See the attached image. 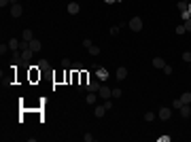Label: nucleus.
<instances>
[{
    "label": "nucleus",
    "mask_w": 191,
    "mask_h": 142,
    "mask_svg": "<svg viewBox=\"0 0 191 142\" xmlns=\"http://www.w3.org/2000/svg\"><path fill=\"white\" fill-rule=\"evenodd\" d=\"M128 25H130L132 32H140V30H142V19H140V17H132Z\"/></svg>",
    "instance_id": "1"
},
{
    "label": "nucleus",
    "mask_w": 191,
    "mask_h": 142,
    "mask_svg": "<svg viewBox=\"0 0 191 142\" xmlns=\"http://www.w3.org/2000/svg\"><path fill=\"white\" fill-rule=\"evenodd\" d=\"M85 89L91 91V94H98V89H100V81H98V79H89V81L85 83Z\"/></svg>",
    "instance_id": "2"
},
{
    "label": "nucleus",
    "mask_w": 191,
    "mask_h": 142,
    "mask_svg": "<svg viewBox=\"0 0 191 142\" xmlns=\"http://www.w3.org/2000/svg\"><path fill=\"white\" fill-rule=\"evenodd\" d=\"M98 95H100L102 100H108V98H113V89H110L108 85H100V89H98Z\"/></svg>",
    "instance_id": "3"
},
{
    "label": "nucleus",
    "mask_w": 191,
    "mask_h": 142,
    "mask_svg": "<svg viewBox=\"0 0 191 142\" xmlns=\"http://www.w3.org/2000/svg\"><path fill=\"white\" fill-rule=\"evenodd\" d=\"M21 13H24V7H21L19 2L11 4V17H21Z\"/></svg>",
    "instance_id": "4"
},
{
    "label": "nucleus",
    "mask_w": 191,
    "mask_h": 142,
    "mask_svg": "<svg viewBox=\"0 0 191 142\" xmlns=\"http://www.w3.org/2000/svg\"><path fill=\"white\" fill-rule=\"evenodd\" d=\"M157 117L161 119V121H168V119L172 117V108H168V106L159 108V115H157Z\"/></svg>",
    "instance_id": "5"
},
{
    "label": "nucleus",
    "mask_w": 191,
    "mask_h": 142,
    "mask_svg": "<svg viewBox=\"0 0 191 142\" xmlns=\"http://www.w3.org/2000/svg\"><path fill=\"white\" fill-rule=\"evenodd\" d=\"M179 112H180V117H183V119H189L191 117V106H189V104H183V106L179 108Z\"/></svg>",
    "instance_id": "6"
},
{
    "label": "nucleus",
    "mask_w": 191,
    "mask_h": 142,
    "mask_svg": "<svg viewBox=\"0 0 191 142\" xmlns=\"http://www.w3.org/2000/svg\"><path fill=\"white\" fill-rule=\"evenodd\" d=\"M32 55H34V51L28 47V49H21V62H30L32 59Z\"/></svg>",
    "instance_id": "7"
},
{
    "label": "nucleus",
    "mask_w": 191,
    "mask_h": 142,
    "mask_svg": "<svg viewBox=\"0 0 191 142\" xmlns=\"http://www.w3.org/2000/svg\"><path fill=\"white\" fill-rule=\"evenodd\" d=\"M32 38H34V32H32L30 28H26L24 32H21V40H28V43H30Z\"/></svg>",
    "instance_id": "8"
},
{
    "label": "nucleus",
    "mask_w": 191,
    "mask_h": 142,
    "mask_svg": "<svg viewBox=\"0 0 191 142\" xmlns=\"http://www.w3.org/2000/svg\"><path fill=\"white\" fill-rule=\"evenodd\" d=\"M115 76H117L119 81H123V79L128 76V68H123V66H119V68H117V72H115Z\"/></svg>",
    "instance_id": "9"
},
{
    "label": "nucleus",
    "mask_w": 191,
    "mask_h": 142,
    "mask_svg": "<svg viewBox=\"0 0 191 142\" xmlns=\"http://www.w3.org/2000/svg\"><path fill=\"white\" fill-rule=\"evenodd\" d=\"M94 115H96V117H104V115H106V108H104V104L94 106Z\"/></svg>",
    "instance_id": "10"
},
{
    "label": "nucleus",
    "mask_w": 191,
    "mask_h": 142,
    "mask_svg": "<svg viewBox=\"0 0 191 142\" xmlns=\"http://www.w3.org/2000/svg\"><path fill=\"white\" fill-rule=\"evenodd\" d=\"M79 11H81L79 2H70V4H68V13H70V15H77Z\"/></svg>",
    "instance_id": "11"
},
{
    "label": "nucleus",
    "mask_w": 191,
    "mask_h": 142,
    "mask_svg": "<svg viewBox=\"0 0 191 142\" xmlns=\"http://www.w3.org/2000/svg\"><path fill=\"white\" fill-rule=\"evenodd\" d=\"M9 49H11V51H19V40H17V38H11V40H9Z\"/></svg>",
    "instance_id": "12"
},
{
    "label": "nucleus",
    "mask_w": 191,
    "mask_h": 142,
    "mask_svg": "<svg viewBox=\"0 0 191 142\" xmlns=\"http://www.w3.org/2000/svg\"><path fill=\"white\" fill-rule=\"evenodd\" d=\"M30 49H32V51H40V40H36V38H32V40H30Z\"/></svg>",
    "instance_id": "13"
},
{
    "label": "nucleus",
    "mask_w": 191,
    "mask_h": 142,
    "mask_svg": "<svg viewBox=\"0 0 191 142\" xmlns=\"http://www.w3.org/2000/svg\"><path fill=\"white\" fill-rule=\"evenodd\" d=\"M153 66H155V68H159V70H161V68L166 66V62H164V57H155V59H153Z\"/></svg>",
    "instance_id": "14"
},
{
    "label": "nucleus",
    "mask_w": 191,
    "mask_h": 142,
    "mask_svg": "<svg viewBox=\"0 0 191 142\" xmlns=\"http://www.w3.org/2000/svg\"><path fill=\"white\" fill-rule=\"evenodd\" d=\"M96 102H98V94H91V91H89V95H87V104L94 106Z\"/></svg>",
    "instance_id": "15"
},
{
    "label": "nucleus",
    "mask_w": 191,
    "mask_h": 142,
    "mask_svg": "<svg viewBox=\"0 0 191 142\" xmlns=\"http://www.w3.org/2000/svg\"><path fill=\"white\" fill-rule=\"evenodd\" d=\"M180 102L183 104H191V91H185V94L180 95Z\"/></svg>",
    "instance_id": "16"
},
{
    "label": "nucleus",
    "mask_w": 191,
    "mask_h": 142,
    "mask_svg": "<svg viewBox=\"0 0 191 142\" xmlns=\"http://www.w3.org/2000/svg\"><path fill=\"white\" fill-rule=\"evenodd\" d=\"M36 68H38L40 72L47 70V68H49V62H47V59H38V66H36Z\"/></svg>",
    "instance_id": "17"
},
{
    "label": "nucleus",
    "mask_w": 191,
    "mask_h": 142,
    "mask_svg": "<svg viewBox=\"0 0 191 142\" xmlns=\"http://www.w3.org/2000/svg\"><path fill=\"white\" fill-rule=\"evenodd\" d=\"M189 2H191V0H180L179 4H176V9H179V11H187V7H189Z\"/></svg>",
    "instance_id": "18"
},
{
    "label": "nucleus",
    "mask_w": 191,
    "mask_h": 142,
    "mask_svg": "<svg viewBox=\"0 0 191 142\" xmlns=\"http://www.w3.org/2000/svg\"><path fill=\"white\" fill-rule=\"evenodd\" d=\"M70 68H72V72H81V70H83V64H81V62H74Z\"/></svg>",
    "instance_id": "19"
},
{
    "label": "nucleus",
    "mask_w": 191,
    "mask_h": 142,
    "mask_svg": "<svg viewBox=\"0 0 191 142\" xmlns=\"http://www.w3.org/2000/svg\"><path fill=\"white\" fill-rule=\"evenodd\" d=\"M144 121H155V112H144Z\"/></svg>",
    "instance_id": "20"
},
{
    "label": "nucleus",
    "mask_w": 191,
    "mask_h": 142,
    "mask_svg": "<svg viewBox=\"0 0 191 142\" xmlns=\"http://www.w3.org/2000/svg\"><path fill=\"white\" fill-rule=\"evenodd\" d=\"M98 79H108V72L100 70V66H98Z\"/></svg>",
    "instance_id": "21"
},
{
    "label": "nucleus",
    "mask_w": 191,
    "mask_h": 142,
    "mask_svg": "<svg viewBox=\"0 0 191 142\" xmlns=\"http://www.w3.org/2000/svg\"><path fill=\"white\" fill-rule=\"evenodd\" d=\"M180 106H183V102H180V98H179V100H174V102H172V108H174V110H179Z\"/></svg>",
    "instance_id": "22"
},
{
    "label": "nucleus",
    "mask_w": 191,
    "mask_h": 142,
    "mask_svg": "<svg viewBox=\"0 0 191 142\" xmlns=\"http://www.w3.org/2000/svg\"><path fill=\"white\" fill-rule=\"evenodd\" d=\"M89 53H91V55H98V53H100V47L91 45V47H89Z\"/></svg>",
    "instance_id": "23"
},
{
    "label": "nucleus",
    "mask_w": 191,
    "mask_h": 142,
    "mask_svg": "<svg viewBox=\"0 0 191 142\" xmlns=\"http://www.w3.org/2000/svg\"><path fill=\"white\" fill-rule=\"evenodd\" d=\"M183 25H185V30H187V32H191V17H189V19H185Z\"/></svg>",
    "instance_id": "24"
},
{
    "label": "nucleus",
    "mask_w": 191,
    "mask_h": 142,
    "mask_svg": "<svg viewBox=\"0 0 191 142\" xmlns=\"http://www.w3.org/2000/svg\"><path fill=\"white\" fill-rule=\"evenodd\" d=\"M62 66H64V68H70V66H72V62H70L68 57H64V59H62Z\"/></svg>",
    "instance_id": "25"
},
{
    "label": "nucleus",
    "mask_w": 191,
    "mask_h": 142,
    "mask_svg": "<svg viewBox=\"0 0 191 142\" xmlns=\"http://www.w3.org/2000/svg\"><path fill=\"white\" fill-rule=\"evenodd\" d=\"M189 17H191L189 11H180V19H183V21H185V19H189Z\"/></svg>",
    "instance_id": "26"
},
{
    "label": "nucleus",
    "mask_w": 191,
    "mask_h": 142,
    "mask_svg": "<svg viewBox=\"0 0 191 142\" xmlns=\"http://www.w3.org/2000/svg\"><path fill=\"white\" fill-rule=\"evenodd\" d=\"M161 70H164V74H172V66H170V64H166Z\"/></svg>",
    "instance_id": "27"
},
{
    "label": "nucleus",
    "mask_w": 191,
    "mask_h": 142,
    "mask_svg": "<svg viewBox=\"0 0 191 142\" xmlns=\"http://www.w3.org/2000/svg\"><path fill=\"white\" fill-rule=\"evenodd\" d=\"M102 104H104V108H106V110H110V108H113V102H110V98H108V100H104Z\"/></svg>",
    "instance_id": "28"
},
{
    "label": "nucleus",
    "mask_w": 191,
    "mask_h": 142,
    "mask_svg": "<svg viewBox=\"0 0 191 142\" xmlns=\"http://www.w3.org/2000/svg\"><path fill=\"white\" fill-rule=\"evenodd\" d=\"M7 51H9V43H7V45H4V43H2V45H0V53H2V55H4V53H7Z\"/></svg>",
    "instance_id": "29"
},
{
    "label": "nucleus",
    "mask_w": 191,
    "mask_h": 142,
    "mask_svg": "<svg viewBox=\"0 0 191 142\" xmlns=\"http://www.w3.org/2000/svg\"><path fill=\"white\" fill-rule=\"evenodd\" d=\"M185 32H187V30H185V25H183V24L176 25V34H185Z\"/></svg>",
    "instance_id": "30"
},
{
    "label": "nucleus",
    "mask_w": 191,
    "mask_h": 142,
    "mask_svg": "<svg viewBox=\"0 0 191 142\" xmlns=\"http://www.w3.org/2000/svg\"><path fill=\"white\" fill-rule=\"evenodd\" d=\"M113 98H121V89H119V87L113 89Z\"/></svg>",
    "instance_id": "31"
},
{
    "label": "nucleus",
    "mask_w": 191,
    "mask_h": 142,
    "mask_svg": "<svg viewBox=\"0 0 191 142\" xmlns=\"http://www.w3.org/2000/svg\"><path fill=\"white\" fill-rule=\"evenodd\" d=\"M183 59H185V62H191V51H185V53H183Z\"/></svg>",
    "instance_id": "32"
},
{
    "label": "nucleus",
    "mask_w": 191,
    "mask_h": 142,
    "mask_svg": "<svg viewBox=\"0 0 191 142\" xmlns=\"http://www.w3.org/2000/svg\"><path fill=\"white\" fill-rule=\"evenodd\" d=\"M91 45H94V43H91L89 38H85V40H83V47H85V49H89V47H91Z\"/></svg>",
    "instance_id": "33"
},
{
    "label": "nucleus",
    "mask_w": 191,
    "mask_h": 142,
    "mask_svg": "<svg viewBox=\"0 0 191 142\" xmlns=\"http://www.w3.org/2000/svg\"><path fill=\"white\" fill-rule=\"evenodd\" d=\"M83 140H85V142H94V136H91V134H85Z\"/></svg>",
    "instance_id": "34"
},
{
    "label": "nucleus",
    "mask_w": 191,
    "mask_h": 142,
    "mask_svg": "<svg viewBox=\"0 0 191 142\" xmlns=\"http://www.w3.org/2000/svg\"><path fill=\"white\" fill-rule=\"evenodd\" d=\"M7 4H11V2H9V0H0V7H2V9H4Z\"/></svg>",
    "instance_id": "35"
},
{
    "label": "nucleus",
    "mask_w": 191,
    "mask_h": 142,
    "mask_svg": "<svg viewBox=\"0 0 191 142\" xmlns=\"http://www.w3.org/2000/svg\"><path fill=\"white\" fill-rule=\"evenodd\" d=\"M187 11H189V13H191V2H189V7H187Z\"/></svg>",
    "instance_id": "36"
},
{
    "label": "nucleus",
    "mask_w": 191,
    "mask_h": 142,
    "mask_svg": "<svg viewBox=\"0 0 191 142\" xmlns=\"http://www.w3.org/2000/svg\"><path fill=\"white\" fill-rule=\"evenodd\" d=\"M9 2H11V4H15V2H17V0H9Z\"/></svg>",
    "instance_id": "37"
},
{
    "label": "nucleus",
    "mask_w": 191,
    "mask_h": 142,
    "mask_svg": "<svg viewBox=\"0 0 191 142\" xmlns=\"http://www.w3.org/2000/svg\"><path fill=\"white\" fill-rule=\"evenodd\" d=\"M106 2H115V0H106Z\"/></svg>",
    "instance_id": "38"
},
{
    "label": "nucleus",
    "mask_w": 191,
    "mask_h": 142,
    "mask_svg": "<svg viewBox=\"0 0 191 142\" xmlns=\"http://www.w3.org/2000/svg\"><path fill=\"white\" fill-rule=\"evenodd\" d=\"M189 64H191V62H189Z\"/></svg>",
    "instance_id": "39"
}]
</instances>
